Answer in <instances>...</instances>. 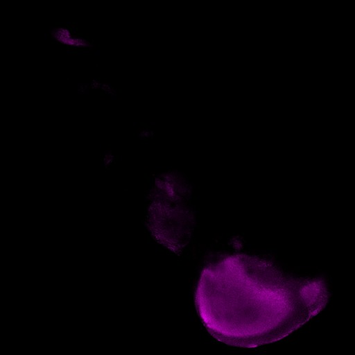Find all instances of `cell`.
<instances>
[{"instance_id":"obj_1","label":"cell","mask_w":355,"mask_h":355,"mask_svg":"<svg viewBox=\"0 0 355 355\" xmlns=\"http://www.w3.org/2000/svg\"><path fill=\"white\" fill-rule=\"evenodd\" d=\"M320 277H295L266 259L225 256L201 272L195 291L198 314L210 335L227 345L252 348L288 336L325 306Z\"/></svg>"},{"instance_id":"obj_2","label":"cell","mask_w":355,"mask_h":355,"mask_svg":"<svg viewBox=\"0 0 355 355\" xmlns=\"http://www.w3.org/2000/svg\"><path fill=\"white\" fill-rule=\"evenodd\" d=\"M164 200L155 204L153 234L162 245L178 253L189 239L192 216L180 191L173 189Z\"/></svg>"}]
</instances>
